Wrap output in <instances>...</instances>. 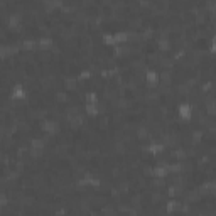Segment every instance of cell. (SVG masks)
<instances>
[{
    "mask_svg": "<svg viewBox=\"0 0 216 216\" xmlns=\"http://www.w3.org/2000/svg\"><path fill=\"white\" fill-rule=\"evenodd\" d=\"M179 115L182 118H189L191 117V107L189 105H182V107L179 108Z\"/></svg>",
    "mask_w": 216,
    "mask_h": 216,
    "instance_id": "obj_1",
    "label": "cell"
},
{
    "mask_svg": "<svg viewBox=\"0 0 216 216\" xmlns=\"http://www.w3.org/2000/svg\"><path fill=\"white\" fill-rule=\"evenodd\" d=\"M24 89H22V86H15V89H14V98H24Z\"/></svg>",
    "mask_w": 216,
    "mask_h": 216,
    "instance_id": "obj_2",
    "label": "cell"
},
{
    "mask_svg": "<svg viewBox=\"0 0 216 216\" xmlns=\"http://www.w3.org/2000/svg\"><path fill=\"white\" fill-rule=\"evenodd\" d=\"M147 79H149V83H150V85H157V74H155V73H149Z\"/></svg>",
    "mask_w": 216,
    "mask_h": 216,
    "instance_id": "obj_3",
    "label": "cell"
},
{
    "mask_svg": "<svg viewBox=\"0 0 216 216\" xmlns=\"http://www.w3.org/2000/svg\"><path fill=\"white\" fill-rule=\"evenodd\" d=\"M39 46L41 47H51V46H52V41L51 39H41Z\"/></svg>",
    "mask_w": 216,
    "mask_h": 216,
    "instance_id": "obj_4",
    "label": "cell"
},
{
    "mask_svg": "<svg viewBox=\"0 0 216 216\" xmlns=\"http://www.w3.org/2000/svg\"><path fill=\"white\" fill-rule=\"evenodd\" d=\"M88 103H96V100H98V96L95 95V93H88Z\"/></svg>",
    "mask_w": 216,
    "mask_h": 216,
    "instance_id": "obj_5",
    "label": "cell"
}]
</instances>
